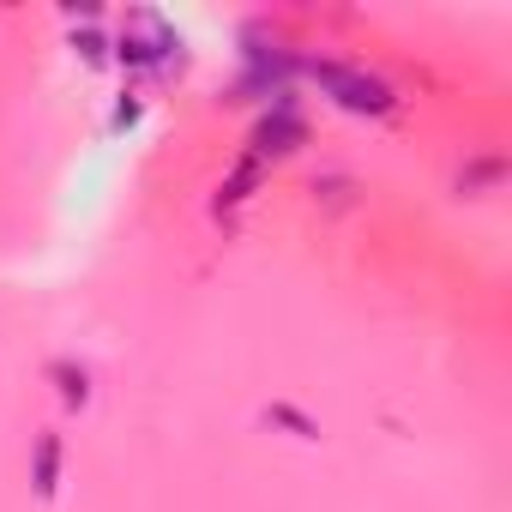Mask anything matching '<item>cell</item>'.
Wrapping results in <instances>:
<instances>
[{
	"label": "cell",
	"instance_id": "1",
	"mask_svg": "<svg viewBox=\"0 0 512 512\" xmlns=\"http://www.w3.org/2000/svg\"><path fill=\"white\" fill-rule=\"evenodd\" d=\"M308 73L338 109H350V115H392V85L386 79H374L362 67H344V61H314Z\"/></svg>",
	"mask_w": 512,
	"mask_h": 512
},
{
	"label": "cell",
	"instance_id": "4",
	"mask_svg": "<svg viewBox=\"0 0 512 512\" xmlns=\"http://www.w3.org/2000/svg\"><path fill=\"white\" fill-rule=\"evenodd\" d=\"M55 488H61V440L43 434V446H37V494H55Z\"/></svg>",
	"mask_w": 512,
	"mask_h": 512
},
{
	"label": "cell",
	"instance_id": "2",
	"mask_svg": "<svg viewBox=\"0 0 512 512\" xmlns=\"http://www.w3.org/2000/svg\"><path fill=\"white\" fill-rule=\"evenodd\" d=\"M175 49L181 43L163 25V13H127V25H121V61H133V67H169Z\"/></svg>",
	"mask_w": 512,
	"mask_h": 512
},
{
	"label": "cell",
	"instance_id": "3",
	"mask_svg": "<svg viewBox=\"0 0 512 512\" xmlns=\"http://www.w3.org/2000/svg\"><path fill=\"white\" fill-rule=\"evenodd\" d=\"M296 139H302V121L278 103V115H266L260 133H253V151H260V157H284V151H296Z\"/></svg>",
	"mask_w": 512,
	"mask_h": 512
},
{
	"label": "cell",
	"instance_id": "6",
	"mask_svg": "<svg viewBox=\"0 0 512 512\" xmlns=\"http://www.w3.org/2000/svg\"><path fill=\"white\" fill-rule=\"evenodd\" d=\"M55 380H61V398H67V404H85V398H91V386H85V374H73L67 362L55 368Z\"/></svg>",
	"mask_w": 512,
	"mask_h": 512
},
{
	"label": "cell",
	"instance_id": "5",
	"mask_svg": "<svg viewBox=\"0 0 512 512\" xmlns=\"http://www.w3.org/2000/svg\"><path fill=\"white\" fill-rule=\"evenodd\" d=\"M500 181V163L488 157V163H470L464 175H458V193H482V187H494Z\"/></svg>",
	"mask_w": 512,
	"mask_h": 512
},
{
	"label": "cell",
	"instance_id": "7",
	"mask_svg": "<svg viewBox=\"0 0 512 512\" xmlns=\"http://www.w3.org/2000/svg\"><path fill=\"white\" fill-rule=\"evenodd\" d=\"M314 193H326V205H350V181H320Z\"/></svg>",
	"mask_w": 512,
	"mask_h": 512
}]
</instances>
